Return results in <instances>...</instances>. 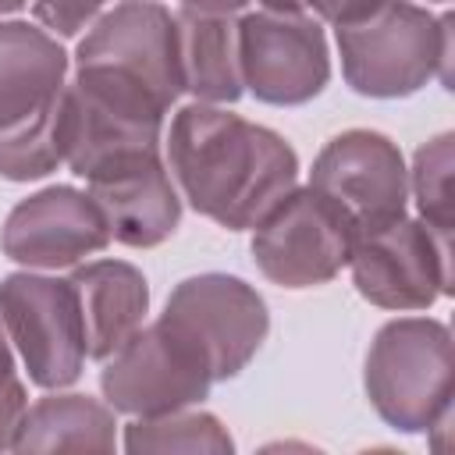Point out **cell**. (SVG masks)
I'll use <instances>...</instances> for the list:
<instances>
[{
	"label": "cell",
	"mask_w": 455,
	"mask_h": 455,
	"mask_svg": "<svg viewBox=\"0 0 455 455\" xmlns=\"http://www.w3.org/2000/svg\"><path fill=\"white\" fill-rule=\"evenodd\" d=\"M25 409H28V391L18 380L11 338H7V331L0 323V451H11L14 430H18L21 416H25Z\"/></svg>",
	"instance_id": "obj_21"
},
{
	"label": "cell",
	"mask_w": 455,
	"mask_h": 455,
	"mask_svg": "<svg viewBox=\"0 0 455 455\" xmlns=\"http://www.w3.org/2000/svg\"><path fill=\"white\" fill-rule=\"evenodd\" d=\"M110 245L107 220L89 192L71 185H50L21 199L4 228L0 252L25 270H64Z\"/></svg>",
	"instance_id": "obj_12"
},
{
	"label": "cell",
	"mask_w": 455,
	"mask_h": 455,
	"mask_svg": "<svg viewBox=\"0 0 455 455\" xmlns=\"http://www.w3.org/2000/svg\"><path fill=\"white\" fill-rule=\"evenodd\" d=\"M167 171L181 199L228 231H252L299 185V156L284 135L199 100L171 117Z\"/></svg>",
	"instance_id": "obj_1"
},
{
	"label": "cell",
	"mask_w": 455,
	"mask_h": 455,
	"mask_svg": "<svg viewBox=\"0 0 455 455\" xmlns=\"http://www.w3.org/2000/svg\"><path fill=\"white\" fill-rule=\"evenodd\" d=\"M348 270L355 291L380 309L416 313L451 295V242L419 217H391L352 235Z\"/></svg>",
	"instance_id": "obj_6"
},
{
	"label": "cell",
	"mask_w": 455,
	"mask_h": 455,
	"mask_svg": "<svg viewBox=\"0 0 455 455\" xmlns=\"http://www.w3.org/2000/svg\"><path fill=\"white\" fill-rule=\"evenodd\" d=\"M430 4H448V0H430Z\"/></svg>",
	"instance_id": "obj_26"
},
{
	"label": "cell",
	"mask_w": 455,
	"mask_h": 455,
	"mask_svg": "<svg viewBox=\"0 0 455 455\" xmlns=\"http://www.w3.org/2000/svg\"><path fill=\"white\" fill-rule=\"evenodd\" d=\"M238 68L259 103L302 107L331 82L323 25L299 11H249L238 18Z\"/></svg>",
	"instance_id": "obj_8"
},
{
	"label": "cell",
	"mask_w": 455,
	"mask_h": 455,
	"mask_svg": "<svg viewBox=\"0 0 455 455\" xmlns=\"http://www.w3.org/2000/svg\"><path fill=\"white\" fill-rule=\"evenodd\" d=\"M309 185L345 210L359 228L402 217L409 206V167L395 139L373 128L334 135L313 160Z\"/></svg>",
	"instance_id": "obj_11"
},
{
	"label": "cell",
	"mask_w": 455,
	"mask_h": 455,
	"mask_svg": "<svg viewBox=\"0 0 455 455\" xmlns=\"http://www.w3.org/2000/svg\"><path fill=\"white\" fill-rule=\"evenodd\" d=\"M18 7H25V0H0V14H11Z\"/></svg>",
	"instance_id": "obj_25"
},
{
	"label": "cell",
	"mask_w": 455,
	"mask_h": 455,
	"mask_svg": "<svg viewBox=\"0 0 455 455\" xmlns=\"http://www.w3.org/2000/svg\"><path fill=\"white\" fill-rule=\"evenodd\" d=\"M363 387L377 416L402 434L451 423V331L434 316L387 320L366 352Z\"/></svg>",
	"instance_id": "obj_3"
},
{
	"label": "cell",
	"mask_w": 455,
	"mask_h": 455,
	"mask_svg": "<svg viewBox=\"0 0 455 455\" xmlns=\"http://www.w3.org/2000/svg\"><path fill=\"white\" fill-rule=\"evenodd\" d=\"M185 11H203V14H238L252 0H178Z\"/></svg>",
	"instance_id": "obj_24"
},
{
	"label": "cell",
	"mask_w": 455,
	"mask_h": 455,
	"mask_svg": "<svg viewBox=\"0 0 455 455\" xmlns=\"http://www.w3.org/2000/svg\"><path fill=\"white\" fill-rule=\"evenodd\" d=\"M68 156V110L64 92L39 114L0 128V178L39 181L53 174Z\"/></svg>",
	"instance_id": "obj_18"
},
{
	"label": "cell",
	"mask_w": 455,
	"mask_h": 455,
	"mask_svg": "<svg viewBox=\"0 0 455 455\" xmlns=\"http://www.w3.org/2000/svg\"><path fill=\"white\" fill-rule=\"evenodd\" d=\"M380 0H259V7L267 11H299V14H313L316 21L327 25H348L363 14H370Z\"/></svg>",
	"instance_id": "obj_23"
},
{
	"label": "cell",
	"mask_w": 455,
	"mask_h": 455,
	"mask_svg": "<svg viewBox=\"0 0 455 455\" xmlns=\"http://www.w3.org/2000/svg\"><path fill=\"white\" fill-rule=\"evenodd\" d=\"M68 85V53L39 25L0 21V128L46 110Z\"/></svg>",
	"instance_id": "obj_15"
},
{
	"label": "cell",
	"mask_w": 455,
	"mask_h": 455,
	"mask_svg": "<svg viewBox=\"0 0 455 455\" xmlns=\"http://www.w3.org/2000/svg\"><path fill=\"white\" fill-rule=\"evenodd\" d=\"M114 409L92 395L53 391L32 402L14 430L11 451H114Z\"/></svg>",
	"instance_id": "obj_17"
},
{
	"label": "cell",
	"mask_w": 455,
	"mask_h": 455,
	"mask_svg": "<svg viewBox=\"0 0 455 455\" xmlns=\"http://www.w3.org/2000/svg\"><path fill=\"white\" fill-rule=\"evenodd\" d=\"M0 323L18 348L28 380L46 391L71 387L85 370V327L75 284L18 270L0 277Z\"/></svg>",
	"instance_id": "obj_7"
},
{
	"label": "cell",
	"mask_w": 455,
	"mask_h": 455,
	"mask_svg": "<svg viewBox=\"0 0 455 455\" xmlns=\"http://www.w3.org/2000/svg\"><path fill=\"white\" fill-rule=\"evenodd\" d=\"M75 71H100L117 82L139 85L167 110L178 103L181 64L174 14L156 0H124L100 14L78 39Z\"/></svg>",
	"instance_id": "obj_9"
},
{
	"label": "cell",
	"mask_w": 455,
	"mask_h": 455,
	"mask_svg": "<svg viewBox=\"0 0 455 455\" xmlns=\"http://www.w3.org/2000/svg\"><path fill=\"white\" fill-rule=\"evenodd\" d=\"M213 377H238L267 341L270 313L263 295L235 274H192L174 284L156 316Z\"/></svg>",
	"instance_id": "obj_4"
},
{
	"label": "cell",
	"mask_w": 455,
	"mask_h": 455,
	"mask_svg": "<svg viewBox=\"0 0 455 455\" xmlns=\"http://www.w3.org/2000/svg\"><path fill=\"white\" fill-rule=\"evenodd\" d=\"M355 224L313 185L284 192L252 228V263L281 288L302 291L334 281L348 267Z\"/></svg>",
	"instance_id": "obj_5"
},
{
	"label": "cell",
	"mask_w": 455,
	"mask_h": 455,
	"mask_svg": "<svg viewBox=\"0 0 455 455\" xmlns=\"http://www.w3.org/2000/svg\"><path fill=\"white\" fill-rule=\"evenodd\" d=\"M451 14L434 18L412 0H380L370 14L338 25L341 75L352 92L402 100L430 78L451 89Z\"/></svg>",
	"instance_id": "obj_2"
},
{
	"label": "cell",
	"mask_w": 455,
	"mask_h": 455,
	"mask_svg": "<svg viewBox=\"0 0 455 455\" xmlns=\"http://www.w3.org/2000/svg\"><path fill=\"white\" fill-rule=\"evenodd\" d=\"M451 132L434 135L412 153L409 167V192L416 199L419 220L444 242H451L455 213H451Z\"/></svg>",
	"instance_id": "obj_20"
},
{
	"label": "cell",
	"mask_w": 455,
	"mask_h": 455,
	"mask_svg": "<svg viewBox=\"0 0 455 455\" xmlns=\"http://www.w3.org/2000/svg\"><path fill=\"white\" fill-rule=\"evenodd\" d=\"M68 281L75 284L82 309L85 355L103 363L146 323L149 284L142 270L124 259H85Z\"/></svg>",
	"instance_id": "obj_14"
},
{
	"label": "cell",
	"mask_w": 455,
	"mask_h": 455,
	"mask_svg": "<svg viewBox=\"0 0 455 455\" xmlns=\"http://www.w3.org/2000/svg\"><path fill=\"white\" fill-rule=\"evenodd\" d=\"M121 448L139 455V451H188V455H228L235 451V441L228 427L196 405L174 409V412H156V416H135L124 427Z\"/></svg>",
	"instance_id": "obj_19"
},
{
	"label": "cell",
	"mask_w": 455,
	"mask_h": 455,
	"mask_svg": "<svg viewBox=\"0 0 455 455\" xmlns=\"http://www.w3.org/2000/svg\"><path fill=\"white\" fill-rule=\"evenodd\" d=\"M100 391L114 412L156 416L203 405L213 391V377L160 320H153L103 359Z\"/></svg>",
	"instance_id": "obj_10"
},
{
	"label": "cell",
	"mask_w": 455,
	"mask_h": 455,
	"mask_svg": "<svg viewBox=\"0 0 455 455\" xmlns=\"http://www.w3.org/2000/svg\"><path fill=\"white\" fill-rule=\"evenodd\" d=\"M100 206L110 242L128 249H153L167 242L181 224V192L167 171V160L139 156L85 181Z\"/></svg>",
	"instance_id": "obj_13"
},
{
	"label": "cell",
	"mask_w": 455,
	"mask_h": 455,
	"mask_svg": "<svg viewBox=\"0 0 455 455\" xmlns=\"http://www.w3.org/2000/svg\"><path fill=\"white\" fill-rule=\"evenodd\" d=\"M178 64L181 89L213 107H228L242 100V68H238V18L235 14H203L178 11Z\"/></svg>",
	"instance_id": "obj_16"
},
{
	"label": "cell",
	"mask_w": 455,
	"mask_h": 455,
	"mask_svg": "<svg viewBox=\"0 0 455 455\" xmlns=\"http://www.w3.org/2000/svg\"><path fill=\"white\" fill-rule=\"evenodd\" d=\"M110 0H32V14L50 36L71 39L82 28H89Z\"/></svg>",
	"instance_id": "obj_22"
}]
</instances>
